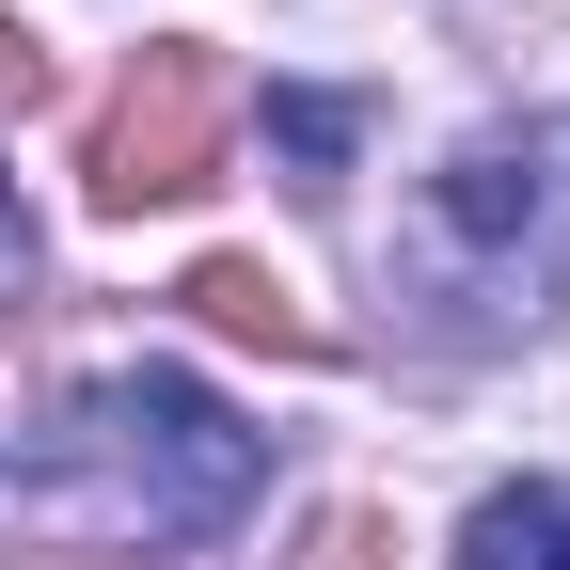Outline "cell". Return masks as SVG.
<instances>
[{
	"label": "cell",
	"mask_w": 570,
	"mask_h": 570,
	"mask_svg": "<svg viewBox=\"0 0 570 570\" xmlns=\"http://www.w3.org/2000/svg\"><path fill=\"white\" fill-rule=\"evenodd\" d=\"M96 444H111L127 508L159 523V539H223V523L254 508V475H269V444H254L206 381H175V365H127V381L96 396Z\"/></svg>",
	"instance_id": "obj_1"
},
{
	"label": "cell",
	"mask_w": 570,
	"mask_h": 570,
	"mask_svg": "<svg viewBox=\"0 0 570 570\" xmlns=\"http://www.w3.org/2000/svg\"><path fill=\"white\" fill-rule=\"evenodd\" d=\"M223 127H238V63L223 48H142L127 80H111V111H96V206L111 223H142V206H190L206 175H223Z\"/></svg>",
	"instance_id": "obj_2"
},
{
	"label": "cell",
	"mask_w": 570,
	"mask_h": 570,
	"mask_svg": "<svg viewBox=\"0 0 570 570\" xmlns=\"http://www.w3.org/2000/svg\"><path fill=\"white\" fill-rule=\"evenodd\" d=\"M428 223H444V238H491V254H523V238L554 223V159H539V142H460V159L428 175Z\"/></svg>",
	"instance_id": "obj_3"
},
{
	"label": "cell",
	"mask_w": 570,
	"mask_h": 570,
	"mask_svg": "<svg viewBox=\"0 0 570 570\" xmlns=\"http://www.w3.org/2000/svg\"><path fill=\"white\" fill-rule=\"evenodd\" d=\"M175 302H190L206 333H238V348H285V365H317V348H333V333L302 317V285H285L269 254H206V269L175 285Z\"/></svg>",
	"instance_id": "obj_4"
},
{
	"label": "cell",
	"mask_w": 570,
	"mask_h": 570,
	"mask_svg": "<svg viewBox=\"0 0 570 570\" xmlns=\"http://www.w3.org/2000/svg\"><path fill=\"white\" fill-rule=\"evenodd\" d=\"M460 570H570V508L523 475V491H475V523H460Z\"/></svg>",
	"instance_id": "obj_5"
},
{
	"label": "cell",
	"mask_w": 570,
	"mask_h": 570,
	"mask_svg": "<svg viewBox=\"0 0 570 570\" xmlns=\"http://www.w3.org/2000/svg\"><path fill=\"white\" fill-rule=\"evenodd\" d=\"M348 127H365L348 96H269V142H285V159H302V190H333V159H348Z\"/></svg>",
	"instance_id": "obj_6"
},
{
	"label": "cell",
	"mask_w": 570,
	"mask_h": 570,
	"mask_svg": "<svg viewBox=\"0 0 570 570\" xmlns=\"http://www.w3.org/2000/svg\"><path fill=\"white\" fill-rule=\"evenodd\" d=\"M381 554H396V523H381V508H317L285 570H381Z\"/></svg>",
	"instance_id": "obj_7"
},
{
	"label": "cell",
	"mask_w": 570,
	"mask_h": 570,
	"mask_svg": "<svg viewBox=\"0 0 570 570\" xmlns=\"http://www.w3.org/2000/svg\"><path fill=\"white\" fill-rule=\"evenodd\" d=\"M17 111H48V32L0 17V127H17Z\"/></svg>",
	"instance_id": "obj_8"
},
{
	"label": "cell",
	"mask_w": 570,
	"mask_h": 570,
	"mask_svg": "<svg viewBox=\"0 0 570 570\" xmlns=\"http://www.w3.org/2000/svg\"><path fill=\"white\" fill-rule=\"evenodd\" d=\"M32 302V223H17V190H0V317Z\"/></svg>",
	"instance_id": "obj_9"
}]
</instances>
